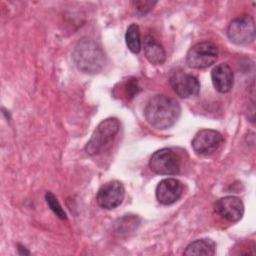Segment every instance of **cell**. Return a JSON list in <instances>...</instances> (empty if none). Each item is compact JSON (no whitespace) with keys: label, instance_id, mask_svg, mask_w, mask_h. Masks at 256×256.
Returning <instances> with one entry per match:
<instances>
[{"label":"cell","instance_id":"6da1fadb","mask_svg":"<svg viewBox=\"0 0 256 256\" xmlns=\"http://www.w3.org/2000/svg\"><path fill=\"white\" fill-rule=\"evenodd\" d=\"M181 113L179 103L166 95H155L146 104L144 115L147 122L157 129L173 126Z\"/></svg>","mask_w":256,"mask_h":256},{"label":"cell","instance_id":"7a4b0ae2","mask_svg":"<svg viewBox=\"0 0 256 256\" xmlns=\"http://www.w3.org/2000/svg\"><path fill=\"white\" fill-rule=\"evenodd\" d=\"M72 58L76 67L86 74H97L106 64L103 50L93 39L88 37L77 42L72 52Z\"/></svg>","mask_w":256,"mask_h":256},{"label":"cell","instance_id":"3957f363","mask_svg":"<svg viewBox=\"0 0 256 256\" xmlns=\"http://www.w3.org/2000/svg\"><path fill=\"white\" fill-rule=\"evenodd\" d=\"M120 129V122L117 118H107L102 120L94 130L90 140L88 141L85 151L89 155L100 153L106 145H108L117 135Z\"/></svg>","mask_w":256,"mask_h":256},{"label":"cell","instance_id":"277c9868","mask_svg":"<svg viewBox=\"0 0 256 256\" xmlns=\"http://www.w3.org/2000/svg\"><path fill=\"white\" fill-rule=\"evenodd\" d=\"M218 57V47L210 41H203L192 46L186 55L189 67L203 69L211 66Z\"/></svg>","mask_w":256,"mask_h":256},{"label":"cell","instance_id":"5b68a950","mask_svg":"<svg viewBox=\"0 0 256 256\" xmlns=\"http://www.w3.org/2000/svg\"><path fill=\"white\" fill-rule=\"evenodd\" d=\"M227 36L236 45H247L255 39V22L252 16L244 14L233 19L227 28Z\"/></svg>","mask_w":256,"mask_h":256},{"label":"cell","instance_id":"8992f818","mask_svg":"<svg viewBox=\"0 0 256 256\" xmlns=\"http://www.w3.org/2000/svg\"><path fill=\"white\" fill-rule=\"evenodd\" d=\"M150 169L160 175L178 174L181 167V159L178 154L169 148L155 151L149 160Z\"/></svg>","mask_w":256,"mask_h":256},{"label":"cell","instance_id":"52a82bcc","mask_svg":"<svg viewBox=\"0 0 256 256\" xmlns=\"http://www.w3.org/2000/svg\"><path fill=\"white\" fill-rule=\"evenodd\" d=\"M125 188L118 180H112L103 184L96 195L98 205L104 209H114L118 207L124 199Z\"/></svg>","mask_w":256,"mask_h":256},{"label":"cell","instance_id":"ba28073f","mask_svg":"<svg viewBox=\"0 0 256 256\" xmlns=\"http://www.w3.org/2000/svg\"><path fill=\"white\" fill-rule=\"evenodd\" d=\"M223 142V136L216 130L203 129L197 132L192 140L193 150L200 155H209L215 152Z\"/></svg>","mask_w":256,"mask_h":256},{"label":"cell","instance_id":"9c48e42d","mask_svg":"<svg viewBox=\"0 0 256 256\" xmlns=\"http://www.w3.org/2000/svg\"><path fill=\"white\" fill-rule=\"evenodd\" d=\"M170 85L175 93L181 98L196 96L200 92V82L192 74L175 72L170 77Z\"/></svg>","mask_w":256,"mask_h":256},{"label":"cell","instance_id":"30bf717a","mask_svg":"<svg viewBox=\"0 0 256 256\" xmlns=\"http://www.w3.org/2000/svg\"><path fill=\"white\" fill-rule=\"evenodd\" d=\"M214 209L217 214L229 222L239 221L244 214V205L236 196H225L217 200Z\"/></svg>","mask_w":256,"mask_h":256},{"label":"cell","instance_id":"8fae6325","mask_svg":"<svg viewBox=\"0 0 256 256\" xmlns=\"http://www.w3.org/2000/svg\"><path fill=\"white\" fill-rule=\"evenodd\" d=\"M183 193V184L174 178H166L160 181L156 187V198L163 205L175 203Z\"/></svg>","mask_w":256,"mask_h":256},{"label":"cell","instance_id":"7c38bea8","mask_svg":"<svg viewBox=\"0 0 256 256\" xmlns=\"http://www.w3.org/2000/svg\"><path fill=\"white\" fill-rule=\"evenodd\" d=\"M211 79L213 86L218 92L227 93L233 87L234 74L228 64L220 63L213 68Z\"/></svg>","mask_w":256,"mask_h":256},{"label":"cell","instance_id":"4fadbf2b","mask_svg":"<svg viewBox=\"0 0 256 256\" xmlns=\"http://www.w3.org/2000/svg\"><path fill=\"white\" fill-rule=\"evenodd\" d=\"M144 54L147 60L154 65H161L166 59V53L163 46L152 36L148 35L143 41Z\"/></svg>","mask_w":256,"mask_h":256},{"label":"cell","instance_id":"5bb4252c","mask_svg":"<svg viewBox=\"0 0 256 256\" xmlns=\"http://www.w3.org/2000/svg\"><path fill=\"white\" fill-rule=\"evenodd\" d=\"M216 244L213 240L203 238L191 242L185 249L184 255H206L211 256L215 254Z\"/></svg>","mask_w":256,"mask_h":256},{"label":"cell","instance_id":"9a60e30c","mask_svg":"<svg viewBox=\"0 0 256 256\" xmlns=\"http://www.w3.org/2000/svg\"><path fill=\"white\" fill-rule=\"evenodd\" d=\"M125 41L128 49L133 53H139L142 47L140 30L137 24L132 23L128 26L125 34Z\"/></svg>","mask_w":256,"mask_h":256},{"label":"cell","instance_id":"2e32d148","mask_svg":"<svg viewBox=\"0 0 256 256\" xmlns=\"http://www.w3.org/2000/svg\"><path fill=\"white\" fill-rule=\"evenodd\" d=\"M45 199H46V202H47L48 206L56 214V216H58L60 219H63V220L67 219L65 211L63 210V208L61 207L60 203L58 202L57 198L55 197V195L53 193L47 192L46 195H45Z\"/></svg>","mask_w":256,"mask_h":256},{"label":"cell","instance_id":"e0dca14e","mask_svg":"<svg viewBox=\"0 0 256 256\" xmlns=\"http://www.w3.org/2000/svg\"><path fill=\"white\" fill-rule=\"evenodd\" d=\"M139 91H140V87H139L137 79H135V78L128 79L125 84V87H124L125 96L128 99H132L134 96H136L138 94Z\"/></svg>","mask_w":256,"mask_h":256},{"label":"cell","instance_id":"ac0fdd59","mask_svg":"<svg viewBox=\"0 0 256 256\" xmlns=\"http://www.w3.org/2000/svg\"><path fill=\"white\" fill-rule=\"evenodd\" d=\"M135 6V9L140 14H145L149 12L151 9H153V6L156 4V2L152 1H136L133 3Z\"/></svg>","mask_w":256,"mask_h":256}]
</instances>
